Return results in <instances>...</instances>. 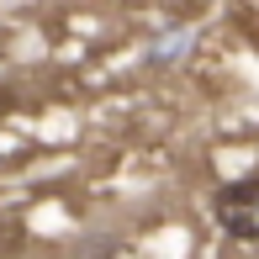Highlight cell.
<instances>
[{
  "mask_svg": "<svg viewBox=\"0 0 259 259\" xmlns=\"http://www.w3.org/2000/svg\"><path fill=\"white\" fill-rule=\"evenodd\" d=\"M211 222L238 243H259V175L217 185L211 191Z\"/></svg>",
  "mask_w": 259,
  "mask_h": 259,
  "instance_id": "cell-1",
  "label": "cell"
}]
</instances>
